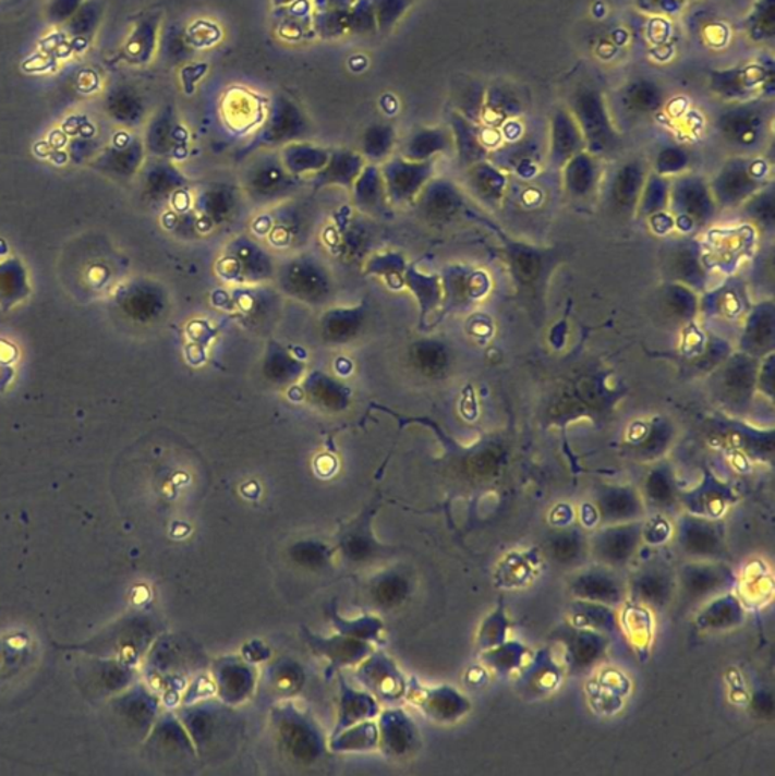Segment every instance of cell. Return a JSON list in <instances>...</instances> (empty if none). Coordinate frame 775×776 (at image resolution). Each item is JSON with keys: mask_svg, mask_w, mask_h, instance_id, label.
I'll return each instance as SVG.
<instances>
[{"mask_svg": "<svg viewBox=\"0 0 775 776\" xmlns=\"http://www.w3.org/2000/svg\"><path fill=\"white\" fill-rule=\"evenodd\" d=\"M281 11L278 29L284 37L300 38L312 28L313 7L310 0L292 3L289 7L277 8Z\"/></svg>", "mask_w": 775, "mask_h": 776, "instance_id": "603a6c76", "label": "cell"}, {"mask_svg": "<svg viewBox=\"0 0 775 776\" xmlns=\"http://www.w3.org/2000/svg\"><path fill=\"white\" fill-rule=\"evenodd\" d=\"M519 108H521V100L518 99L513 92L509 90V88L495 87L484 92L480 116H482L484 122L496 125V123H504L509 119H513L521 111Z\"/></svg>", "mask_w": 775, "mask_h": 776, "instance_id": "d6986e66", "label": "cell"}, {"mask_svg": "<svg viewBox=\"0 0 775 776\" xmlns=\"http://www.w3.org/2000/svg\"><path fill=\"white\" fill-rule=\"evenodd\" d=\"M524 679L530 690L548 693L559 684L560 669L559 666L554 665L552 655L544 652L536 662L526 666Z\"/></svg>", "mask_w": 775, "mask_h": 776, "instance_id": "cb8c5ba5", "label": "cell"}, {"mask_svg": "<svg viewBox=\"0 0 775 776\" xmlns=\"http://www.w3.org/2000/svg\"><path fill=\"white\" fill-rule=\"evenodd\" d=\"M313 11H342L351 10L355 0H310Z\"/></svg>", "mask_w": 775, "mask_h": 776, "instance_id": "f35d334b", "label": "cell"}, {"mask_svg": "<svg viewBox=\"0 0 775 776\" xmlns=\"http://www.w3.org/2000/svg\"><path fill=\"white\" fill-rule=\"evenodd\" d=\"M629 596L643 607H665L676 589V580L665 568H646L635 573L629 582Z\"/></svg>", "mask_w": 775, "mask_h": 776, "instance_id": "9c48e42d", "label": "cell"}, {"mask_svg": "<svg viewBox=\"0 0 775 776\" xmlns=\"http://www.w3.org/2000/svg\"><path fill=\"white\" fill-rule=\"evenodd\" d=\"M678 522V545L689 557L697 560H715L723 553V530L716 520L685 516Z\"/></svg>", "mask_w": 775, "mask_h": 776, "instance_id": "52a82bcc", "label": "cell"}, {"mask_svg": "<svg viewBox=\"0 0 775 776\" xmlns=\"http://www.w3.org/2000/svg\"><path fill=\"white\" fill-rule=\"evenodd\" d=\"M29 293L28 275L17 258L0 263V308L8 312Z\"/></svg>", "mask_w": 775, "mask_h": 776, "instance_id": "2e32d148", "label": "cell"}, {"mask_svg": "<svg viewBox=\"0 0 775 776\" xmlns=\"http://www.w3.org/2000/svg\"><path fill=\"white\" fill-rule=\"evenodd\" d=\"M771 123L770 111L763 100L751 99L735 102L726 111L720 112L716 120L720 137L736 147H754L761 145L768 135Z\"/></svg>", "mask_w": 775, "mask_h": 776, "instance_id": "7a4b0ae2", "label": "cell"}, {"mask_svg": "<svg viewBox=\"0 0 775 776\" xmlns=\"http://www.w3.org/2000/svg\"><path fill=\"white\" fill-rule=\"evenodd\" d=\"M448 145V134L441 130H422L410 140L409 150L414 157L428 155Z\"/></svg>", "mask_w": 775, "mask_h": 776, "instance_id": "1f68e13d", "label": "cell"}, {"mask_svg": "<svg viewBox=\"0 0 775 776\" xmlns=\"http://www.w3.org/2000/svg\"><path fill=\"white\" fill-rule=\"evenodd\" d=\"M607 643L603 632L571 627V630L565 635L569 669L576 670V672L592 669V666H595L604 657Z\"/></svg>", "mask_w": 775, "mask_h": 776, "instance_id": "8fae6325", "label": "cell"}, {"mask_svg": "<svg viewBox=\"0 0 775 776\" xmlns=\"http://www.w3.org/2000/svg\"><path fill=\"white\" fill-rule=\"evenodd\" d=\"M377 31V17L372 0H355L350 10V34L367 35Z\"/></svg>", "mask_w": 775, "mask_h": 776, "instance_id": "4dcf8cb0", "label": "cell"}, {"mask_svg": "<svg viewBox=\"0 0 775 776\" xmlns=\"http://www.w3.org/2000/svg\"><path fill=\"white\" fill-rule=\"evenodd\" d=\"M507 630H509V622L504 616L502 608H499L487 619V622H484L482 646L491 650V647L501 645L506 639Z\"/></svg>", "mask_w": 775, "mask_h": 776, "instance_id": "d6a6232c", "label": "cell"}, {"mask_svg": "<svg viewBox=\"0 0 775 776\" xmlns=\"http://www.w3.org/2000/svg\"><path fill=\"white\" fill-rule=\"evenodd\" d=\"M393 140V130L389 125H374L366 132V147L370 153H383Z\"/></svg>", "mask_w": 775, "mask_h": 776, "instance_id": "836d02e7", "label": "cell"}, {"mask_svg": "<svg viewBox=\"0 0 775 776\" xmlns=\"http://www.w3.org/2000/svg\"><path fill=\"white\" fill-rule=\"evenodd\" d=\"M743 31L751 41L768 45L775 38V0H755L743 21Z\"/></svg>", "mask_w": 775, "mask_h": 776, "instance_id": "ac0fdd59", "label": "cell"}, {"mask_svg": "<svg viewBox=\"0 0 775 776\" xmlns=\"http://www.w3.org/2000/svg\"><path fill=\"white\" fill-rule=\"evenodd\" d=\"M711 88L715 95L731 102L758 99L759 93L774 95V64H750L743 68L716 70L711 76Z\"/></svg>", "mask_w": 775, "mask_h": 776, "instance_id": "3957f363", "label": "cell"}, {"mask_svg": "<svg viewBox=\"0 0 775 776\" xmlns=\"http://www.w3.org/2000/svg\"><path fill=\"white\" fill-rule=\"evenodd\" d=\"M573 596L586 603L615 608L629 596V585L619 577L618 569L598 565L577 573L571 581Z\"/></svg>", "mask_w": 775, "mask_h": 776, "instance_id": "5b68a950", "label": "cell"}, {"mask_svg": "<svg viewBox=\"0 0 775 776\" xmlns=\"http://www.w3.org/2000/svg\"><path fill=\"white\" fill-rule=\"evenodd\" d=\"M669 534L670 526L665 519L658 518L657 520H653V523L643 522V543H650V545H661V543L668 541Z\"/></svg>", "mask_w": 775, "mask_h": 776, "instance_id": "8d00e7d4", "label": "cell"}, {"mask_svg": "<svg viewBox=\"0 0 775 776\" xmlns=\"http://www.w3.org/2000/svg\"><path fill=\"white\" fill-rule=\"evenodd\" d=\"M681 196V207H683L685 216L691 217V219H703L707 216L709 199L705 196V190L703 185L699 184L697 181L686 182L683 187L680 189Z\"/></svg>", "mask_w": 775, "mask_h": 776, "instance_id": "f546056e", "label": "cell"}, {"mask_svg": "<svg viewBox=\"0 0 775 776\" xmlns=\"http://www.w3.org/2000/svg\"><path fill=\"white\" fill-rule=\"evenodd\" d=\"M643 185L642 167L635 162L622 166L616 173L614 181V194L621 204H629L633 201Z\"/></svg>", "mask_w": 775, "mask_h": 776, "instance_id": "83f0119b", "label": "cell"}, {"mask_svg": "<svg viewBox=\"0 0 775 776\" xmlns=\"http://www.w3.org/2000/svg\"><path fill=\"white\" fill-rule=\"evenodd\" d=\"M379 33H389L404 17L413 0H372Z\"/></svg>", "mask_w": 775, "mask_h": 776, "instance_id": "f1b7e54d", "label": "cell"}, {"mask_svg": "<svg viewBox=\"0 0 775 776\" xmlns=\"http://www.w3.org/2000/svg\"><path fill=\"white\" fill-rule=\"evenodd\" d=\"M686 162H688V155L678 147H668L657 157V167L662 173L677 172L686 166Z\"/></svg>", "mask_w": 775, "mask_h": 776, "instance_id": "e575fe53", "label": "cell"}, {"mask_svg": "<svg viewBox=\"0 0 775 776\" xmlns=\"http://www.w3.org/2000/svg\"><path fill=\"white\" fill-rule=\"evenodd\" d=\"M274 8H282L292 5V3L301 2V0H270Z\"/></svg>", "mask_w": 775, "mask_h": 776, "instance_id": "ab89813d", "label": "cell"}, {"mask_svg": "<svg viewBox=\"0 0 775 776\" xmlns=\"http://www.w3.org/2000/svg\"><path fill=\"white\" fill-rule=\"evenodd\" d=\"M642 528V520L606 525L589 538V554H592L598 565L621 569L629 565L641 548Z\"/></svg>", "mask_w": 775, "mask_h": 776, "instance_id": "277c9868", "label": "cell"}, {"mask_svg": "<svg viewBox=\"0 0 775 776\" xmlns=\"http://www.w3.org/2000/svg\"><path fill=\"white\" fill-rule=\"evenodd\" d=\"M307 126L304 112L293 99L286 95H275L270 100L269 116L263 128V138L284 140L300 135Z\"/></svg>", "mask_w": 775, "mask_h": 776, "instance_id": "7c38bea8", "label": "cell"}, {"mask_svg": "<svg viewBox=\"0 0 775 776\" xmlns=\"http://www.w3.org/2000/svg\"><path fill=\"white\" fill-rule=\"evenodd\" d=\"M654 507L669 508L677 500L676 484L666 471H654L645 483V498Z\"/></svg>", "mask_w": 775, "mask_h": 776, "instance_id": "4316f807", "label": "cell"}, {"mask_svg": "<svg viewBox=\"0 0 775 776\" xmlns=\"http://www.w3.org/2000/svg\"><path fill=\"white\" fill-rule=\"evenodd\" d=\"M312 29L324 40L350 34V10L313 11Z\"/></svg>", "mask_w": 775, "mask_h": 776, "instance_id": "484cf974", "label": "cell"}, {"mask_svg": "<svg viewBox=\"0 0 775 776\" xmlns=\"http://www.w3.org/2000/svg\"><path fill=\"white\" fill-rule=\"evenodd\" d=\"M546 553L552 560L559 565H576L581 560V557L589 554L588 538H584L580 531L566 528L549 538Z\"/></svg>", "mask_w": 775, "mask_h": 776, "instance_id": "e0dca14e", "label": "cell"}, {"mask_svg": "<svg viewBox=\"0 0 775 776\" xmlns=\"http://www.w3.org/2000/svg\"><path fill=\"white\" fill-rule=\"evenodd\" d=\"M598 166L594 155L580 153L566 162V182L573 193L584 194L595 184Z\"/></svg>", "mask_w": 775, "mask_h": 776, "instance_id": "7402d4cb", "label": "cell"}, {"mask_svg": "<svg viewBox=\"0 0 775 776\" xmlns=\"http://www.w3.org/2000/svg\"><path fill=\"white\" fill-rule=\"evenodd\" d=\"M683 500L691 513L693 511L701 518L718 519L731 500V492L726 485L707 480L695 492L686 495Z\"/></svg>", "mask_w": 775, "mask_h": 776, "instance_id": "5bb4252c", "label": "cell"}, {"mask_svg": "<svg viewBox=\"0 0 775 776\" xmlns=\"http://www.w3.org/2000/svg\"><path fill=\"white\" fill-rule=\"evenodd\" d=\"M569 111L580 128L589 153L608 154L618 146V131L610 118L606 97L598 88L584 87L573 93Z\"/></svg>", "mask_w": 775, "mask_h": 776, "instance_id": "6da1fadb", "label": "cell"}, {"mask_svg": "<svg viewBox=\"0 0 775 776\" xmlns=\"http://www.w3.org/2000/svg\"><path fill=\"white\" fill-rule=\"evenodd\" d=\"M622 102L635 116L656 114L664 108L666 96L661 85L650 80H635L622 92Z\"/></svg>", "mask_w": 775, "mask_h": 776, "instance_id": "9a60e30c", "label": "cell"}, {"mask_svg": "<svg viewBox=\"0 0 775 776\" xmlns=\"http://www.w3.org/2000/svg\"><path fill=\"white\" fill-rule=\"evenodd\" d=\"M549 149L552 160L566 165L577 154L583 153L584 140L579 125L568 108H557L549 120Z\"/></svg>", "mask_w": 775, "mask_h": 776, "instance_id": "30bf717a", "label": "cell"}, {"mask_svg": "<svg viewBox=\"0 0 775 776\" xmlns=\"http://www.w3.org/2000/svg\"><path fill=\"white\" fill-rule=\"evenodd\" d=\"M484 663L496 674L507 675L524 666L526 650L518 642H504L486 652Z\"/></svg>", "mask_w": 775, "mask_h": 776, "instance_id": "d4e9b609", "label": "cell"}, {"mask_svg": "<svg viewBox=\"0 0 775 776\" xmlns=\"http://www.w3.org/2000/svg\"><path fill=\"white\" fill-rule=\"evenodd\" d=\"M576 619H572V627L588 628L598 632H614L618 630L616 615L607 605L586 603L580 601L577 605Z\"/></svg>", "mask_w": 775, "mask_h": 776, "instance_id": "44dd1931", "label": "cell"}, {"mask_svg": "<svg viewBox=\"0 0 775 776\" xmlns=\"http://www.w3.org/2000/svg\"><path fill=\"white\" fill-rule=\"evenodd\" d=\"M685 0H635L642 11L651 14H676L683 8Z\"/></svg>", "mask_w": 775, "mask_h": 776, "instance_id": "74e56055", "label": "cell"}, {"mask_svg": "<svg viewBox=\"0 0 775 776\" xmlns=\"http://www.w3.org/2000/svg\"><path fill=\"white\" fill-rule=\"evenodd\" d=\"M743 620L742 605L734 595H719L705 608L700 617V622L707 630H730Z\"/></svg>", "mask_w": 775, "mask_h": 776, "instance_id": "ffe728a7", "label": "cell"}, {"mask_svg": "<svg viewBox=\"0 0 775 776\" xmlns=\"http://www.w3.org/2000/svg\"><path fill=\"white\" fill-rule=\"evenodd\" d=\"M529 558L526 555L510 558L509 568L502 570L504 575H506V581H510L509 585L522 584V582H525L526 578L531 575Z\"/></svg>", "mask_w": 775, "mask_h": 776, "instance_id": "d590c367", "label": "cell"}, {"mask_svg": "<svg viewBox=\"0 0 775 776\" xmlns=\"http://www.w3.org/2000/svg\"><path fill=\"white\" fill-rule=\"evenodd\" d=\"M762 170V161L738 158V160L727 162L716 178L715 192L720 194L723 199L738 201L739 197H743L754 190Z\"/></svg>", "mask_w": 775, "mask_h": 776, "instance_id": "4fadbf2b", "label": "cell"}, {"mask_svg": "<svg viewBox=\"0 0 775 776\" xmlns=\"http://www.w3.org/2000/svg\"><path fill=\"white\" fill-rule=\"evenodd\" d=\"M643 513H645V500L633 488H606L598 493L594 500L595 518L600 519L604 526L634 522L641 520Z\"/></svg>", "mask_w": 775, "mask_h": 776, "instance_id": "ba28073f", "label": "cell"}, {"mask_svg": "<svg viewBox=\"0 0 775 776\" xmlns=\"http://www.w3.org/2000/svg\"><path fill=\"white\" fill-rule=\"evenodd\" d=\"M730 568L713 560H699L678 573V585L689 601H705L724 595L734 585Z\"/></svg>", "mask_w": 775, "mask_h": 776, "instance_id": "8992f818", "label": "cell"}]
</instances>
